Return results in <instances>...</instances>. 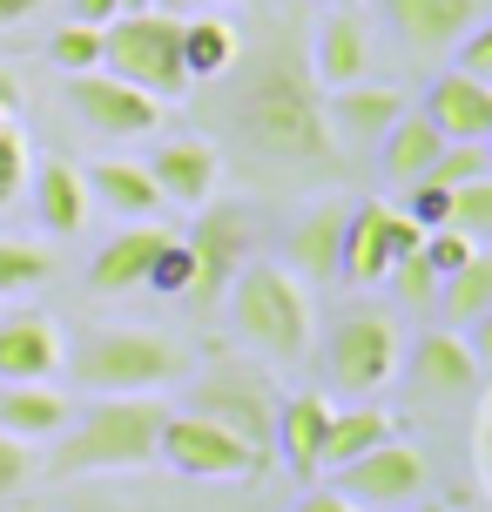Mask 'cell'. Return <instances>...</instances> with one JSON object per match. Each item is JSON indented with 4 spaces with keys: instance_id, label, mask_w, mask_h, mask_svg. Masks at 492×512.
<instances>
[{
    "instance_id": "6da1fadb",
    "label": "cell",
    "mask_w": 492,
    "mask_h": 512,
    "mask_svg": "<svg viewBox=\"0 0 492 512\" xmlns=\"http://www.w3.org/2000/svg\"><path fill=\"white\" fill-rule=\"evenodd\" d=\"M230 128L243 155L284 176H337L344 149H337L331 122H324V88L311 81L304 41L297 34H270L230 95Z\"/></svg>"
},
{
    "instance_id": "7a4b0ae2",
    "label": "cell",
    "mask_w": 492,
    "mask_h": 512,
    "mask_svg": "<svg viewBox=\"0 0 492 512\" xmlns=\"http://www.w3.org/2000/svg\"><path fill=\"white\" fill-rule=\"evenodd\" d=\"M162 418H169V405H162L156 391L81 405V418H68L54 432L61 445L41 459V479L68 486V479H95V472H142V465H156Z\"/></svg>"
},
{
    "instance_id": "3957f363",
    "label": "cell",
    "mask_w": 492,
    "mask_h": 512,
    "mask_svg": "<svg viewBox=\"0 0 492 512\" xmlns=\"http://www.w3.org/2000/svg\"><path fill=\"white\" fill-rule=\"evenodd\" d=\"M61 371L95 391V398H135V391H169L196 371V351L149 324H95L61 351Z\"/></svg>"
},
{
    "instance_id": "277c9868",
    "label": "cell",
    "mask_w": 492,
    "mask_h": 512,
    "mask_svg": "<svg viewBox=\"0 0 492 512\" xmlns=\"http://www.w3.org/2000/svg\"><path fill=\"white\" fill-rule=\"evenodd\" d=\"M223 297H230L236 337H243L263 364H304L311 358V344H317L311 290L290 277L284 263H243Z\"/></svg>"
},
{
    "instance_id": "5b68a950",
    "label": "cell",
    "mask_w": 492,
    "mask_h": 512,
    "mask_svg": "<svg viewBox=\"0 0 492 512\" xmlns=\"http://www.w3.org/2000/svg\"><path fill=\"white\" fill-rule=\"evenodd\" d=\"M102 68L115 81L142 88L149 102H182V95L196 88L189 68H182V14L142 7V14L102 21Z\"/></svg>"
},
{
    "instance_id": "8992f818",
    "label": "cell",
    "mask_w": 492,
    "mask_h": 512,
    "mask_svg": "<svg viewBox=\"0 0 492 512\" xmlns=\"http://www.w3.org/2000/svg\"><path fill=\"white\" fill-rule=\"evenodd\" d=\"M311 358H317L324 391H337V398H371V391H385L398 378L405 337H398V324H391L385 310H344L331 331H324V344H311Z\"/></svg>"
},
{
    "instance_id": "52a82bcc",
    "label": "cell",
    "mask_w": 492,
    "mask_h": 512,
    "mask_svg": "<svg viewBox=\"0 0 492 512\" xmlns=\"http://www.w3.org/2000/svg\"><path fill=\"white\" fill-rule=\"evenodd\" d=\"M189 378H196V371H189ZM182 405L270 459V438H277V384L263 378L257 364H209L203 378L189 384Z\"/></svg>"
},
{
    "instance_id": "ba28073f",
    "label": "cell",
    "mask_w": 492,
    "mask_h": 512,
    "mask_svg": "<svg viewBox=\"0 0 492 512\" xmlns=\"http://www.w3.org/2000/svg\"><path fill=\"white\" fill-rule=\"evenodd\" d=\"M250 209L243 203H216L209 196L203 209H196V230L182 236V250H189V290H182V304H223V290H230V277L250 263Z\"/></svg>"
},
{
    "instance_id": "9c48e42d",
    "label": "cell",
    "mask_w": 492,
    "mask_h": 512,
    "mask_svg": "<svg viewBox=\"0 0 492 512\" xmlns=\"http://www.w3.org/2000/svg\"><path fill=\"white\" fill-rule=\"evenodd\" d=\"M156 465L182 472V479H263L270 459L250 452L243 438H230L223 425H209L196 411H169L156 438Z\"/></svg>"
},
{
    "instance_id": "30bf717a",
    "label": "cell",
    "mask_w": 492,
    "mask_h": 512,
    "mask_svg": "<svg viewBox=\"0 0 492 512\" xmlns=\"http://www.w3.org/2000/svg\"><path fill=\"white\" fill-rule=\"evenodd\" d=\"M425 486H432V465H425V452L405 445L398 432H391L385 445H371L364 459L337 465V492L358 512H405L412 499H425Z\"/></svg>"
},
{
    "instance_id": "8fae6325",
    "label": "cell",
    "mask_w": 492,
    "mask_h": 512,
    "mask_svg": "<svg viewBox=\"0 0 492 512\" xmlns=\"http://www.w3.org/2000/svg\"><path fill=\"white\" fill-rule=\"evenodd\" d=\"M398 364H405V378H412V398H425V405H479V391H486L479 344H472L466 331H452V324L425 331Z\"/></svg>"
},
{
    "instance_id": "7c38bea8",
    "label": "cell",
    "mask_w": 492,
    "mask_h": 512,
    "mask_svg": "<svg viewBox=\"0 0 492 512\" xmlns=\"http://www.w3.org/2000/svg\"><path fill=\"white\" fill-rule=\"evenodd\" d=\"M418 223L385 203H351L344 209V243H337V277L344 283H385V270L405 250H418Z\"/></svg>"
},
{
    "instance_id": "4fadbf2b",
    "label": "cell",
    "mask_w": 492,
    "mask_h": 512,
    "mask_svg": "<svg viewBox=\"0 0 492 512\" xmlns=\"http://www.w3.org/2000/svg\"><path fill=\"white\" fill-rule=\"evenodd\" d=\"M68 102H75V115H81L88 135H115V142L156 135V122H162V102H149L142 88H129V81H115L108 68L68 75Z\"/></svg>"
},
{
    "instance_id": "5bb4252c",
    "label": "cell",
    "mask_w": 492,
    "mask_h": 512,
    "mask_svg": "<svg viewBox=\"0 0 492 512\" xmlns=\"http://www.w3.org/2000/svg\"><path fill=\"white\" fill-rule=\"evenodd\" d=\"M304 61H311L317 88H351L371 75V27L358 7H324L311 41H304Z\"/></svg>"
},
{
    "instance_id": "9a60e30c",
    "label": "cell",
    "mask_w": 492,
    "mask_h": 512,
    "mask_svg": "<svg viewBox=\"0 0 492 512\" xmlns=\"http://www.w3.org/2000/svg\"><path fill=\"white\" fill-rule=\"evenodd\" d=\"M405 88L398 81H351V88H331L324 95V122H331L337 149H378L385 128L405 115Z\"/></svg>"
},
{
    "instance_id": "2e32d148",
    "label": "cell",
    "mask_w": 492,
    "mask_h": 512,
    "mask_svg": "<svg viewBox=\"0 0 492 512\" xmlns=\"http://www.w3.org/2000/svg\"><path fill=\"white\" fill-rule=\"evenodd\" d=\"M142 169L156 176L162 203L203 209L209 196H216V182H223V155H216V142H203V135H176V142H156V155H149Z\"/></svg>"
},
{
    "instance_id": "e0dca14e",
    "label": "cell",
    "mask_w": 492,
    "mask_h": 512,
    "mask_svg": "<svg viewBox=\"0 0 492 512\" xmlns=\"http://www.w3.org/2000/svg\"><path fill=\"white\" fill-rule=\"evenodd\" d=\"M385 21L412 54H452L466 27L486 21V0H385Z\"/></svg>"
},
{
    "instance_id": "ac0fdd59",
    "label": "cell",
    "mask_w": 492,
    "mask_h": 512,
    "mask_svg": "<svg viewBox=\"0 0 492 512\" xmlns=\"http://www.w3.org/2000/svg\"><path fill=\"white\" fill-rule=\"evenodd\" d=\"M337 243H344V203L317 196L311 209H297V223L284 230V270L297 283H331L337 277Z\"/></svg>"
},
{
    "instance_id": "d6986e66",
    "label": "cell",
    "mask_w": 492,
    "mask_h": 512,
    "mask_svg": "<svg viewBox=\"0 0 492 512\" xmlns=\"http://www.w3.org/2000/svg\"><path fill=\"white\" fill-rule=\"evenodd\" d=\"M68 337L54 331L41 310H7L0 317V384H41L61 371Z\"/></svg>"
},
{
    "instance_id": "ffe728a7",
    "label": "cell",
    "mask_w": 492,
    "mask_h": 512,
    "mask_svg": "<svg viewBox=\"0 0 492 512\" xmlns=\"http://www.w3.org/2000/svg\"><path fill=\"white\" fill-rule=\"evenodd\" d=\"M162 243H169V230H162L156 216H149V223H129V230H115L102 250H95V263H88V283H95V297L149 290V263L162 256Z\"/></svg>"
},
{
    "instance_id": "44dd1931",
    "label": "cell",
    "mask_w": 492,
    "mask_h": 512,
    "mask_svg": "<svg viewBox=\"0 0 492 512\" xmlns=\"http://www.w3.org/2000/svg\"><path fill=\"white\" fill-rule=\"evenodd\" d=\"M425 115L445 142H486L492 135V81H472L459 68H445L432 88H425Z\"/></svg>"
},
{
    "instance_id": "7402d4cb",
    "label": "cell",
    "mask_w": 492,
    "mask_h": 512,
    "mask_svg": "<svg viewBox=\"0 0 492 512\" xmlns=\"http://www.w3.org/2000/svg\"><path fill=\"white\" fill-rule=\"evenodd\" d=\"M81 182H88V203H102L108 216H129V223L162 216L156 176H149L142 162H129V155H102V162H88V169H81Z\"/></svg>"
},
{
    "instance_id": "603a6c76",
    "label": "cell",
    "mask_w": 492,
    "mask_h": 512,
    "mask_svg": "<svg viewBox=\"0 0 492 512\" xmlns=\"http://www.w3.org/2000/svg\"><path fill=\"white\" fill-rule=\"evenodd\" d=\"M331 398L324 391H297V398H277V438L270 452H284V465L297 479H317V452H324V432H331Z\"/></svg>"
},
{
    "instance_id": "cb8c5ba5",
    "label": "cell",
    "mask_w": 492,
    "mask_h": 512,
    "mask_svg": "<svg viewBox=\"0 0 492 512\" xmlns=\"http://www.w3.org/2000/svg\"><path fill=\"white\" fill-rule=\"evenodd\" d=\"M21 196H34V223L48 236H75L81 223H88V182H81L75 162H41V169H27V189Z\"/></svg>"
},
{
    "instance_id": "d4e9b609",
    "label": "cell",
    "mask_w": 492,
    "mask_h": 512,
    "mask_svg": "<svg viewBox=\"0 0 492 512\" xmlns=\"http://www.w3.org/2000/svg\"><path fill=\"white\" fill-rule=\"evenodd\" d=\"M75 418V405L54 391L48 378L41 384H0V432H14V438H54L61 425Z\"/></svg>"
},
{
    "instance_id": "484cf974",
    "label": "cell",
    "mask_w": 492,
    "mask_h": 512,
    "mask_svg": "<svg viewBox=\"0 0 492 512\" xmlns=\"http://www.w3.org/2000/svg\"><path fill=\"white\" fill-rule=\"evenodd\" d=\"M439 149H445V135L432 128V115L425 108H405L398 122L385 128V142H378V162H385V176L391 182H418L432 162H439Z\"/></svg>"
},
{
    "instance_id": "4316f807",
    "label": "cell",
    "mask_w": 492,
    "mask_h": 512,
    "mask_svg": "<svg viewBox=\"0 0 492 512\" xmlns=\"http://www.w3.org/2000/svg\"><path fill=\"white\" fill-rule=\"evenodd\" d=\"M236 61H243V34H236L230 14L182 21V68H189V81H216V75H230Z\"/></svg>"
},
{
    "instance_id": "83f0119b",
    "label": "cell",
    "mask_w": 492,
    "mask_h": 512,
    "mask_svg": "<svg viewBox=\"0 0 492 512\" xmlns=\"http://www.w3.org/2000/svg\"><path fill=\"white\" fill-rule=\"evenodd\" d=\"M391 432H398L391 411H378V405H337L331 411V432H324V452H317V472H337V465L364 459V452L385 445Z\"/></svg>"
},
{
    "instance_id": "f1b7e54d",
    "label": "cell",
    "mask_w": 492,
    "mask_h": 512,
    "mask_svg": "<svg viewBox=\"0 0 492 512\" xmlns=\"http://www.w3.org/2000/svg\"><path fill=\"white\" fill-rule=\"evenodd\" d=\"M439 317L452 324V331H479L492 317V256L479 250V256H466L452 277H439Z\"/></svg>"
},
{
    "instance_id": "f546056e",
    "label": "cell",
    "mask_w": 492,
    "mask_h": 512,
    "mask_svg": "<svg viewBox=\"0 0 492 512\" xmlns=\"http://www.w3.org/2000/svg\"><path fill=\"white\" fill-rule=\"evenodd\" d=\"M54 277V256L41 243H21V236H0V297H27Z\"/></svg>"
},
{
    "instance_id": "4dcf8cb0",
    "label": "cell",
    "mask_w": 492,
    "mask_h": 512,
    "mask_svg": "<svg viewBox=\"0 0 492 512\" xmlns=\"http://www.w3.org/2000/svg\"><path fill=\"white\" fill-rule=\"evenodd\" d=\"M445 230H459L472 236L479 250H486V236H492V176H472L452 189V209H445Z\"/></svg>"
},
{
    "instance_id": "1f68e13d",
    "label": "cell",
    "mask_w": 492,
    "mask_h": 512,
    "mask_svg": "<svg viewBox=\"0 0 492 512\" xmlns=\"http://www.w3.org/2000/svg\"><path fill=\"white\" fill-rule=\"evenodd\" d=\"M48 61L61 68V75H88V68H102V27L88 21H68L48 34Z\"/></svg>"
},
{
    "instance_id": "d6a6232c",
    "label": "cell",
    "mask_w": 492,
    "mask_h": 512,
    "mask_svg": "<svg viewBox=\"0 0 492 512\" xmlns=\"http://www.w3.org/2000/svg\"><path fill=\"white\" fill-rule=\"evenodd\" d=\"M472 176H492L486 142H445L439 162H432V169H425L418 182H432V189H459V182H472Z\"/></svg>"
},
{
    "instance_id": "836d02e7",
    "label": "cell",
    "mask_w": 492,
    "mask_h": 512,
    "mask_svg": "<svg viewBox=\"0 0 492 512\" xmlns=\"http://www.w3.org/2000/svg\"><path fill=\"white\" fill-rule=\"evenodd\" d=\"M385 283H391V297H398V304H412V310H432V297H439V277L425 270V256H418V250L398 256V263L385 270Z\"/></svg>"
},
{
    "instance_id": "e575fe53",
    "label": "cell",
    "mask_w": 492,
    "mask_h": 512,
    "mask_svg": "<svg viewBox=\"0 0 492 512\" xmlns=\"http://www.w3.org/2000/svg\"><path fill=\"white\" fill-rule=\"evenodd\" d=\"M418 256H425V270H432V277H452V270H459L466 256H479V243L439 223V230H425V236H418Z\"/></svg>"
},
{
    "instance_id": "d590c367",
    "label": "cell",
    "mask_w": 492,
    "mask_h": 512,
    "mask_svg": "<svg viewBox=\"0 0 492 512\" xmlns=\"http://www.w3.org/2000/svg\"><path fill=\"white\" fill-rule=\"evenodd\" d=\"M27 169H34V162H27V135L14 128V115H7V122H0V209L27 189Z\"/></svg>"
},
{
    "instance_id": "8d00e7d4",
    "label": "cell",
    "mask_w": 492,
    "mask_h": 512,
    "mask_svg": "<svg viewBox=\"0 0 492 512\" xmlns=\"http://www.w3.org/2000/svg\"><path fill=\"white\" fill-rule=\"evenodd\" d=\"M34 472H41L34 445H27V438H14V432H0V499H7V492H21Z\"/></svg>"
},
{
    "instance_id": "74e56055",
    "label": "cell",
    "mask_w": 492,
    "mask_h": 512,
    "mask_svg": "<svg viewBox=\"0 0 492 512\" xmlns=\"http://www.w3.org/2000/svg\"><path fill=\"white\" fill-rule=\"evenodd\" d=\"M149 290H162V297H182L189 290V250H182V236H169L162 256L149 263Z\"/></svg>"
},
{
    "instance_id": "f35d334b",
    "label": "cell",
    "mask_w": 492,
    "mask_h": 512,
    "mask_svg": "<svg viewBox=\"0 0 492 512\" xmlns=\"http://www.w3.org/2000/svg\"><path fill=\"white\" fill-rule=\"evenodd\" d=\"M452 54H459V61H452L459 75H472V81H492V27H486V21H479V27H466V34L452 41Z\"/></svg>"
},
{
    "instance_id": "ab89813d",
    "label": "cell",
    "mask_w": 492,
    "mask_h": 512,
    "mask_svg": "<svg viewBox=\"0 0 492 512\" xmlns=\"http://www.w3.org/2000/svg\"><path fill=\"white\" fill-rule=\"evenodd\" d=\"M290 512H358V506H351V499H344L337 486H324V492H304V499H297Z\"/></svg>"
},
{
    "instance_id": "60d3db41",
    "label": "cell",
    "mask_w": 492,
    "mask_h": 512,
    "mask_svg": "<svg viewBox=\"0 0 492 512\" xmlns=\"http://www.w3.org/2000/svg\"><path fill=\"white\" fill-rule=\"evenodd\" d=\"M68 512H149V506H129V499H102V492H81V499H68Z\"/></svg>"
},
{
    "instance_id": "b9f144b4",
    "label": "cell",
    "mask_w": 492,
    "mask_h": 512,
    "mask_svg": "<svg viewBox=\"0 0 492 512\" xmlns=\"http://www.w3.org/2000/svg\"><path fill=\"white\" fill-rule=\"evenodd\" d=\"M68 7H75V21H88V27L115 21V0H68Z\"/></svg>"
},
{
    "instance_id": "7bdbcfd3",
    "label": "cell",
    "mask_w": 492,
    "mask_h": 512,
    "mask_svg": "<svg viewBox=\"0 0 492 512\" xmlns=\"http://www.w3.org/2000/svg\"><path fill=\"white\" fill-rule=\"evenodd\" d=\"M7 115H21V81H14V68H0V122Z\"/></svg>"
},
{
    "instance_id": "ee69618b",
    "label": "cell",
    "mask_w": 492,
    "mask_h": 512,
    "mask_svg": "<svg viewBox=\"0 0 492 512\" xmlns=\"http://www.w3.org/2000/svg\"><path fill=\"white\" fill-rule=\"evenodd\" d=\"M48 0H0V27H21L27 14H41Z\"/></svg>"
},
{
    "instance_id": "f6af8a7d",
    "label": "cell",
    "mask_w": 492,
    "mask_h": 512,
    "mask_svg": "<svg viewBox=\"0 0 492 512\" xmlns=\"http://www.w3.org/2000/svg\"><path fill=\"white\" fill-rule=\"evenodd\" d=\"M149 7H156V14H182V7H189V0H149Z\"/></svg>"
},
{
    "instance_id": "bcb514c9",
    "label": "cell",
    "mask_w": 492,
    "mask_h": 512,
    "mask_svg": "<svg viewBox=\"0 0 492 512\" xmlns=\"http://www.w3.org/2000/svg\"><path fill=\"white\" fill-rule=\"evenodd\" d=\"M405 512H445V506H439V499H412Z\"/></svg>"
},
{
    "instance_id": "7dc6e473",
    "label": "cell",
    "mask_w": 492,
    "mask_h": 512,
    "mask_svg": "<svg viewBox=\"0 0 492 512\" xmlns=\"http://www.w3.org/2000/svg\"><path fill=\"white\" fill-rule=\"evenodd\" d=\"M142 7H149V0H115V14H142Z\"/></svg>"
},
{
    "instance_id": "c3c4849f",
    "label": "cell",
    "mask_w": 492,
    "mask_h": 512,
    "mask_svg": "<svg viewBox=\"0 0 492 512\" xmlns=\"http://www.w3.org/2000/svg\"><path fill=\"white\" fill-rule=\"evenodd\" d=\"M324 7H364V0H317V14H324Z\"/></svg>"
},
{
    "instance_id": "681fc988",
    "label": "cell",
    "mask_w": 492,
    "mask_h": 512,
    "mask_svg": "<svg viewBox=\"0 0 492 512\" xmlns=\"http://www.w3.org/2000/svg\"><path fill=\"white\" fill-rule=\"evenodd\" d=\"M196 7H236V0H196Z\"/></svg>"
}]
</instances>
